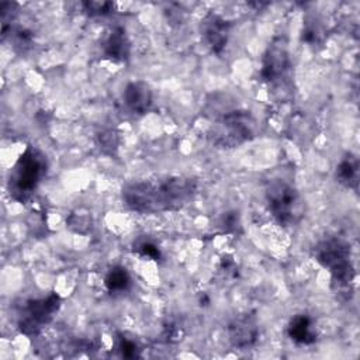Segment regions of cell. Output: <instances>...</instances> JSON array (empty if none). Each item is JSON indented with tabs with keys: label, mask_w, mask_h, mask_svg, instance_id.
I'll list each match as a JSON object with an SVG mask.
<instances>
[{
	"label": "cell",
	"mask_w": 360,
	"mask_h": 360,
	"mask_svg": "<svg viewBox=\"0 0 360 360\" xmlns=\"http://www.w3.org/2000/svg\"><path fill=\"white\" fill-rule=\"evenodd\" d=\"M195 194L197 181L186 176H170L162 181H132L122 188L124 204L139 214L181 210Z\"/></svg>",
	"instance_id": "6da1fadb"
},
{
	"label": "cell",
	"mask_w": 360,
	"mask_h": 360,
	"mask_svg": "<svg viewBox=\"0 0 360 360\" xmlns=\"http://www.w3.org/2000/svg\"><path fill=\"white\" fill-rule=\"evenodd\" d=\"M48 173V159L35 146L28 145L8 172L7 190L11 198L25 202Z\"/></svg>",
	"instance_id": "7a4b0ae2"
},
{
	"label": "cell",
	"mask_w": 360,
	"mask_h": 360,
	"mask_svg": "<svg viewBox=\"0 0 360 360\" xmlns=\"http://www.w3.org/2000/svg\"><path fill=\"white\" fill-rule=\"evenodd\" d=\"M257 124L255 117L245 110L224 112L210 128L208 141L219 149H233L256 136Z\"/></svg>",
	"instance_id": "3957f363"
},
{
	"label": "cell",
	"mask_w": 360,
	"mask_h": 360,
	"mask_svg": "<svg viewBox=\"0 0 360 360\" xmlns=\"http://www.w3.org/2000/svg\"><path fill=\"white\" fill-rule=\"evenodd\" d=\"M266 201L270 214L281 226L295 225L304 215V201L298 190L285 180L274 179L266 186Z\"/></svg>",
	"instance_id": "277c9868"
},
{
	"label": "cell",
	"mask_w": 360,
	"mask_h": 360,
	"mask_svg": "<svg viewBox=\"0 0 360 360\" xmlns=\"http://www.w3.org/2000/svg\"><path fill=\"white\" fill-rule=\"evenodd\" d=\"M59 307L60 297L56 292H51L42 298L25 301L18 312V330L28 338L39 335L41 330L52 321Z\"/></svg>",
	"instance_id": "5b68a950"
},
{
	"label": "cell",
	"mask_w": 360,
	"mask_h": 360,
	"mask_svg": "<svg viewBox=\"0 0 360 360\" xmlns=\"http://www.w3.org/2000/svg\"><path fill=\"white\" fill-rule=\"evenodd\" d=\"M350 245L339 236H328L314 246V257L323 269L333 273L352 263Z\"/></svg>",
	"instance_id": "8992f818"
},
{
	"label": "cell",
	"mask_w": 360,
	"mask_h": 360,
	"mask_svg": "<svg viewBox=\"0 0 360 360\" xmlns=\"http://www.w3.org/2000/svg\"><path fill=\"white\" fill-rule=\"evenodd\" d=\"M290 66V52L288 45L284 38L273 39L262 59V70L260 77L264 82H276L278 80Z\"/></svg>",
	"instance_id": "52a82bcc"
},
{
	"label": "cell",
	"mask_w": 360,
	"mask_h": 360,
	"mask_svg": "<svg viewBox=\"0 0 360 360\" xmlns=\"http://www.w3.org/2000/svg\"><path fill=\"white\" fill-rule=\"evenodd\" d=\"M226 333L232 347L238 350H248L257 343L259 322L256 316L249 312L235 315L226 326Z\"/></svg>",
	"instance_id": "ba28073f"
},
{
	"label": "cell",
	"mask_w": 360,
	"mask_h": 360,
	"mask_svg": "<svg viewBox=\"0 0 360 360\" xmlns=\"http://www.w3.org/2000/svg\"><path fill=\"white\" fill-rule=\"evenodd\" d=\"M232 24L217 13H207L200 21V34L204 44L214 52L221 53L229 39Z\"/></svg>",
	"instance_id": "9c48e42d"
},
{
	"label": "cell",
	"mask_w": 360,
	"mask_h": 360,
	"mask_svg": "<svg viewBox=\"0 0 360 360\" xmlns=\"http://www.w3.org/2000/svg\"><path fill=\"white\" fill-rule=\"evenodd\" d=\"M122 98H124V104L132 114L142 115L148 112L152 105V100H153L152 89L146 82H142V80L131 82L125 86Z\"/></svg>",
	"instance_id": "30bf717a"
},
{
	"label": "cell",
	"mask_w": 360,
	"mask_h": 360,
	"mask_svg": "<svg viewBox=\"0 0 360 360\" xmlns=\"http://www.w3.org/2000/svg\"><path fill=\"white\" fill-rule=\"evenodd\" d=\"M103 53L114 62H127L129 59L131 42L122 27H114L110 31L103 45Z\"/></svg>",
	"instance_id": "8fae6325"
},
{
	"label": "cell",
	"mask_w": 360,
	"mask_h": 360,
	"mask_svg": "<svg viewBox=\"0 0 360 360\" xmlns=\"http://www.w3.org/2000/svg\"><path fill=\"white\" fill-rule=\"evenodd\" d=\"M288 338L301 346H309L316 342V329L311 315L297 314L294 315L287 325Z\"/></svg>",
	"instance_id": "7c38bea8"
},
{
	"label": "cell",
	"mask_w": 360,
	"mask_h": 360,
	"mask_svg": "<svg viewBox=\"0 0 360 360\" xmlns=\"http://www.w3.org/2000/svg\"><path fill=\"white\" fill-rule=\"evenodd\" d=\"M359 159L353 153H346L336 166V180L346 188L357 190L359 186Z\"/></svg>",
	"instance_id": "4fadbf2b"
},
{
	"label": "cell",
	"mask_w": 360,
	"mask_h": 360,
	"mask_svg": "<svg viewBox=\"0 0 360 360\" xmlns=\"http://www.w3.org/2000/svg\"><path fill=\"white\" fill-rule=\"evenodd\" d=\"M131 276L122 266H112L104 276V285L111 294H122L131 288Z\"/></svg>",
	"instance_id": "5bb4252c"
},
{
	"label": "cell",
	"mask_w": 360,
	"mask_h": 360,
	"mask_svg": "<svg viewBox=\"0 0 360 360\" xmlns=\"http://www.w3.org/2000/svg\"><path fill=\"white\" fill-rule=\"evenodd\" d=\"M66 226L76 233L86 235L93 228V217L89 211L79 208L69 214V217L66 218Z\"/></svg>",
	"instance_id": "9a60e30c"
},
{
	"label": "cell",
	"mask_w": 360,
	"mask_h": 360,
	"mask_svg": "<svg viewBox=\"0 0 360 360\" xmlns=\"http://www.w3.org/2000/svg\"><path fill=\"white\" fill-rule=\"evenodd\" d=\"M96 143L104 155L114 156L118 152L120 135L115 129H101L96 135Z\"/></svg>",
	"instance_id": "2e32d148"
},
{
	"label": "cell",
	"mask_w": 360,
	"mask_h": 360,
	"mask_svg": "<svg viewBox=\"0 0 360 360\" xmlns=\"http://www.w3.org/2000/svg\"><path fill=\"white\" fill-rule=\"evenodd\" d=\"M134 252L141 257L150 260H160L162 257L160 248L150 238L146 236H142L134 242Z\"/></svg>",
	"instance_id": "e0dca14e"
},
{
	"label": "cell",
	"mask_w": 360,
	"mask_h": 360,
	"mask_svg": "<svg viewBox=\"0 0 360 360\" xmlns=\"http://www.w3.org/2000/svg\"><path fill=\"white\" fill-rule=\"evenodd\" d=\"M84 11L91 17H104L114 11L115 4L112 1H97V0H87L82 3Z\"/></svg>",
	"instance_id": "ac0fdd59"
},
{
	"label": "cell",
	"mask_w": 360,
	"mask_h": 360,
	"mask_svg": "<svg viewBox=\"0 0 360 360\" xmlns=\"http://www.w3.org/2000/svg\"><path fill=\"white\" fill-rule=\"evenodd\" d=\"M117 349H118L120 354L125 359H135V357H139V354H141V349H139L138 343L124 335L120 336Z\"/></svg>",
	"instance_id": "d6986e66"
},
{
	"label": "cell",
	"mask_w": 360,
	"mask_h": 360,
	"mask_svg": "<svg viewBox=\"0 0 360 360\" xmlns=\"http://www.w3.org/2000/svg\"><path fill=\"white\" fill-rule=\"evenodd\" d=\"M219 225L224 229V232H226V233H238L242 228L240 218L236 211L224 212L219 219Z\"/></svg>",
	"instance_id": "ffe728a7"
},
{
	"label": "cell",
	"mask_w": 360,
	"mask_h": 360,
	"mask_svg": "<svg viewBox=\"0 0 360 360\" xmlns=\"http://www.w3.org/2000/svg\"><path fill=\"white\" fill-rule=\"evenodd\" d=\"M322 35H323V32H322L321 27L315 21H312V22L307 24V27L302 32V39L309 45H315V44L321 42Z\"/></svg>",
	"instance_id": "44dd1931"
},
{
	"label": "cell",
	"mask_w": 360,
	"mask_h": 360,
	"mask_svg": "<svg viewBox=\"0 0 360 360\" xmlns=\"http://www.w3.org/2000/svg\"><path fill=\"white\" fill-rule=\"evenodd\" d=\"M15 35H14V42H15V46H18V48H21L22 51L24 49H27V48H30L31 45H32V32L31 31H28V30H17L15 32H14Z\"/></svg>",
	"instance_id": "7402d4cb"
},
{
	"label": "cell",
	"mask_w": 360,
	"mask_h": 360,
	"mask_svg": "<svg viewBox=\"0 0 360 360\" xmlns=\"http://www.w3.org/2000/svg\"><path fill=\"white\" fill-rule=\"evenodd\" d=\"M221 271H224L226 276H236L238 273V266L235 263V260L231 256H224L221 259V264H219Z\"/></svg>",
	"instance_id": "603a6c76"
},
{
	"label": "cell",
	"mask_w": 360,
	"mask_h": 360,
	"mask_svg": "<svg viewBox=\"0 0 360 360\" xmlns=\"http://www.w3.org/2000/svg\"><path fill=\"white\" fill-rule=\"evenodd\" d=\"M166 336H167V340H170V342L179 340V339H181L180 336H183V330L179 325L170 323L166 326Z\"/></svg>",
	"instance_id": "cb8c5ba5"
}]
</instances>
